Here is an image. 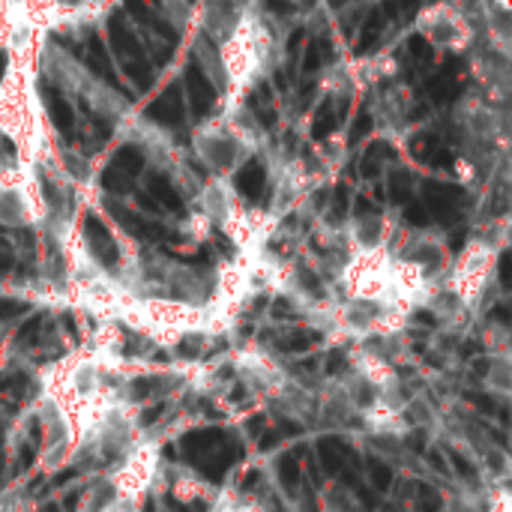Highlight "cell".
<instances>
[{
  "label": "cell",
  "mask_w": 512,
  "mask_h": 512,
  "mask_svg": "<svg viewBox=\"0 0 512 512\" xmlns=\"http://www.w3.org/2000/svg\"><path fill=\"white\" fill-rule=\"evenodd\" d=\"M219 66V111H240L249 90H255L279 63L282 33L258 6L243 9L240 21L213 45Z\"/></svg>",
  "instance_id": "cell-1"
},
{
  "label": "cell",
  "mask_w": 512,
  "mask_h": 512,
  "mask_svg": "<svg viewBox=\"0 0 512 512\" xmlns=\"http://www.w3.org/2000/svg\"><path fill=\"white\" fill-rule=\"evenodd\" d=\"M36 69L39 63L6 57V69L0 75V138L12 144L15 159L24 165H42L54 156Z\"/></svg>",
  "instance_id": "cell-2"
},
{
  "label": "cell",
  "mask_w": 512,
  "mask_h": 512,
  "mask_svg": "<svg viewBox=\"0 0 512 512\" xmlns=\"http://www.w3.org/2000/svg\"><path fill=\"white\" fill-rule=\"evenodd\" d=\"M192 156L213 180H234L237 171L261 150L258 129L240 111H216L201 120L189 138Z\"/></svg>",
  "instance_id": "cell-3"
},
{
  "label": "cell",
  "mask_w": 512,
  "mask_h": 512,
  "mask_svg": "<svg viewBox=\"0 0 512 512\" xmlns=\"http://www.w3.org/2000/svg\"><path fill=\"white\" fill-rule=\"evenodd\" d=\"M408 318L411 312L393 300L339 294L324 330L330 333V339H339V342H363V339L384 336V333H402Z\"/></svg>",
  "instance_id": "cell-4"
},
{
  "label": "cell",
  "mask_w": 512,
  "mask_h": 512,
  "mask_svg": "<svg viewBox=\"0 0 512 512\" xmlns=\"http://www.w3.org/2000/svg\"><path fill=\"white\" fill-rule=\"evenodd\" d=\"M45 213L48 204L36 165H24L18 159L0 165V228H42Z\"/></svg>",
  "instance_id": "cell-5"
},
{
  "label": "cell",
  "mask_w": 512,
  "mask_h": 512,
  "mask_svg": "<svg viewBox=\"0 0 512 512\" xmlns=\"http://www.w3.org/2000/svg\"><path fill=\"white\" fill-rule=\"evenodd\" d=\"M36 420H39V468L51 474V471L72 465V456L78 447L75 417L57 399L39 396Z\"/></svg>",
  "instance_id": "cell-6"
},
{
  "label": "cell",
  "mask_w": 512,
  "mask_h": 512,
  "mask_svg": "<svg viewBox=\"0 0 512 512\" xmlns=\"http://www.w3.org/2000/svg\"><path fill=\"white\" fill-rule=\"evenodd\" d=\"M417 33L438 51H450V54H468L471 45L480 39V30L474 27V21L447 0L429 3L417 15Z\"/></svg>",
  "instance_id": "cell-7"
},
{
  "label": "cell",
  "mask_w": 512,
  "mask_h": 512,
  "mask_svg": "<svg viewBox=\"0 0 512 512\" xmlns=\"http://www.w3.org/2000/svg\"><path fill=\"white\" fill-rule=\"evenodd\" d=\"M393 255L429 285H441L453 264L447 240L435 231H399L393 240Z\"/></svg>",
  "instance_id": "cell-8"
},
{
  "label": "cell",
  "mask_w": 512,
  "mask_h": 512,
  "mask_svg": "<svg viewBox=\"0 0 512 512\" xmlns=\"http://www.w3.org/2000/svg\"><path fill=\"white\" fill-rule=\"evenodd\" d=\"M471 66H474V78L480 84V93L504 102L510 96L512 84V57H510V42L492 39V36H480L471 45Z\"/></svg>",
  "instance_id": "cell-9"
},
{
  "label": "cell",
  "mask_w": 512,
  "mask_h": 512,
  "mask_svg": "<svg viewBox=\"0 0 512 512\" xmlns=\"http://www.w3.org/2000/svg\"><path fill=\"white\" fill-rule=\"evenodd\" d=\"M228 360L234 369V381L243 384L255 399L270 402L288 378V369L273 354H267L261 348H237L228 354Z\"/></svg>",
  "instance_id": "cell-10"
},
{
  "label": "cell",
  "mask_w": 512,
  "mask_h": 512,
  "mask_svg": "<svg viewBox=\"0 0 512 512\" xmlns=\"http://www.w3.org/2000/svg\"><path fill=\"white\" fill-rule=\"evenodd\" d=\"M144 501H147L144 492L132 489L117 471H108L93 477L75 512H141Z\"/></svg>",
  "instance_id": "cell-11"
},
{
  "label": "cell",
  "mask_w": 512,
  "mask_h": 512,
  "mask_svg": "<svg viewBox=\"0 0 512 512\" xmlns=\"http://www.w3.org/2000/svg\"><path fill=\"white\" fill-rule=\"evenodd\" d=\"M342 234L348 249H384L393 246L399 228L387 213H360L342 228Z\"/></svg>",
  "instance_id": "cell-12"
},
{
  "label": "cell",
  "mask_w": 512,
  "mask_h": 512,
  "mask_svg": "<svg viewBox=\"0 0 512 512\" xmlns=\"http://www.w3.org/2000/svg\"><path fill=\"white\" fill-rule=\"evenodd\" d=\"M243 0H204L201 3V33L210 45H216L243 15Z\"/></svg>",
  "instance_id": "cell-13"
},
{
  "label": "cell",
  "mask_w": 512,
  "mask_h": 512,
  "mask_svg": "<svg viewBox=\"0 0 512 512\" xmlns=\"http://www.w3.org/2000/svg\"><path fill=\"white\" fill-rule=\"evenodd\" d=\"M168 492H171L177 501H183V504L198 501V498H213V495H216L201 477H195V474L186 471V468H177V471H174V477H171V483H168Z\"/></svg>",
  "instance_id": "cell-14"
},
{
  "label": "cell",
  "mask_w": 512,
  "mask_h": 512,
  "mask_svg": "<svg viewBox=\"0 0 512 512\" xmlns=\"http://www.w3.org/2000/svg\"><path fill=\"white\" fill-rule=\"evenodd\" d=\"M321 510L324 512H366L363 510V504H360V498H357L351 489L339 486V483L327 486V492L321 495Z\"/></svg>",
  "instance_id": "cell-15"
},
{
  "label": "cell",
  "mask_w": 512,
  "mask_h": 512,
  "mask_svg": "<svg viewBox=\"0 0 512 512\" xmlns=\"http://www.w3.org/2000/svg\"><path fill=\"white\" fill-rule=\"evenodd\" d=\"M207 512H267L258 501L246 498V495H237V492H216L213 495V504Z\"/></svg>",
  "instance_id": "cell-16"
},
{
  "label": "cell",
  "mask_w": 512,
  "mask_h": 512,
  "mask_svg": "<svg viewBox=\"0 0 512 512\" xmlns=\"http://www.w3.org/2000/svg\"><path fill=\"white\" fill-rule=\"evenodd\" d=\"M512 387V375H510V357L507 351L504 354H495L492 357V372H489V390H495L498 396H507Z\"/></svg>",
  "instance_id": "cell-17"
},
{
  "label": "cell",
  "mask_w": 512,
  "mask_h": 512,
  "mask_svg": "<svg viewBox=\"0 0 512 512\" xmlns=\"http://www.w3.org/2000/svg\"><path fill=\"white\" fill-rule=\"evenodd\" d=\"M27 510V498L21 489H6L0 492V512H24Z\"/></svg>",
  "instance_id": "cell-18"
},
{
  "label": "cell",
  "mask_w": 512,
  "mask_h": 512,
  "mask_svg": "<svg viewBox=\"0 0 512 512\" xmlns=\"http://www.w3.org/2000/svg\"><path fill=\"white\" fill-rule=\"evenodd\" d=\"M0 48H3V15H0Z\"/></svg>",
  "instance_id": "cell-19"
},
{
  "label": "cell",
  "mask_w": 512,
  "mask_h": 512,
  "mask_svg": "<svg viewBox=\"0 0 512 512\" xmlns=\"http://www.w3.org/2000/svg\"><path fill=\"white\" fill-rule=\"evenodd\" d=\"M6 3H9V0H0V15H3V6H6Z\"/></svg>",
  "instance_id": "cell-20"
}]
</instances>
